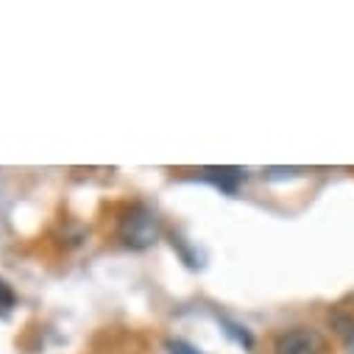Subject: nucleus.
I'll return each mask as SVG.
<instances>
[{"instance_id":"obj_2","label":"nucleus","mask_w":354,"mask_h":354,"mask_svg":"<svg viewBox=\"0 0 354 354\" xmlns=\"http://www.w3.org/2000/svg\"><path fill=\"white\" fill-rule=\"evenodd\" d=\"M274 354H324V337L315 329L293 326L274 340Z\"/></svg>"},{"instance_id":"obj_5","label":"nucleus","mask_w":354,"mask_h":354,"mask_svg":"<svg viewBox=\"0 0 354 354\" xmlns=\"http://www.w3.org/2000/svg\"><path fill=\"white\" fill-rule=\"evenodd\" d=\"M167 351L170 354H204L196 346H190L187 340H167Z\"/></svg>"},{"instance_id":"obj_3","label":"nucleus","mask_w":354,"mask_h":354,"mask_svg":"<svg viewBox=\"0 0 354 354\" xmlns=\"http://www.w3.org/2000/svg\"><path fill=\"white\" fill-rule=\"evenodd\" d=\"M201 173H204V179L209 185H215L218 190H223L229 196H234L237 187L248 179V170L245 167H204Z\"/></svg>"},{"instance_id":"obj_1","label":"nucleus","mask_w":354,"mask_h":354,"mask_svg":"<svg viewBox=\"0 0 354 354\" xmlns=\"http://www.w3.org/2000/svg\"><path fill=\"white\" fill-rule=\"evenodd\" d=\"M118 237L123 240V245L142 251L151 248L159 240V218L151 207L145 204H134L131 209L123 212L120 223H118Z\"/></svg>"},{"instance_id":"obj_7","label":"nucleus","mask_w":354,"mask_h":354,"mask_svg":"<svg viewBox=\"0 0 354 354\" xmlns=\"http://www.w3.org/2000/svg\"><path fill=\"white\" fill-rule=\"evenodd\" d=\"M351 346H354V337H351Z\"/></svg>"},{"instance_id":"obj_6","label":"nucleus","mask_w":354,"mask_h":354,"mask_svg":"<svg viewBox=\"0 0 354 354\" xmlns=\"http://www.w3.org/2000/svg\"><path fill=\"white\" fill-rule=\"evenodd\" d=\"M299 173H301L299 167H268L265 170V179L277 182V179H288V176H299Z\"/></svg>"},{"instance_id":"obj_4","label":"nucleus","mask_w":354,"mask_h":354,"mask_svg":"<svg viewBox=\"0 0 354 354\" xmlns=\"http://www.w3.org/2000/svg\"><path fill=\"white\" fill-rule=\"evenodd\" d=\"M17 304V296L12 290V285L6 279H0V318H6Z\"/></svg>"}]
</instances>
